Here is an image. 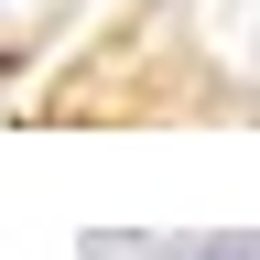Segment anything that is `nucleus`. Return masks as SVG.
<instances>
[{"mask_svg": "<svg viewBox=\"0 0 260 260\" xmlns=\"http://www.w3.org/2000/svg\"><path fill=\"white\" fill-rule=\"evenodd\" d=\"M206 260H228V249H206Z\"/></svg>", "mask_w": 260, "mask_h": 260, "instance_id": "nucleus-1", "label": "nucleus"}]
</instances>
